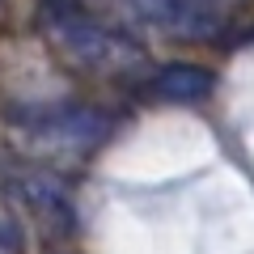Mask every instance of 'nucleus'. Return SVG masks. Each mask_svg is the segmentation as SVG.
<instances>
[{"label": "nucleus", "mask_w": 254, "mask_h": 254, "mask_svg": "<svg viewBox=\"0 0 254 254\" xmlns=\"http://www.w3.org/2000/svg\"><path fill=\"white\" fill-rule=\"evenodd\" d=\"M38 34L64 60L72 72L89 76V81H148L153 64L148 51L127 34L119 21H110L93 0H38Z\"/></svg>", "instance_id": "obj_1"}, {"label": "nucleus", "mask_w": 254, "mask_h": 254, "mask_svg": "<svg viewBox=\"0 0 254 254\" xmlns=\"http://www.w3.org/2000/svg\"><path fill=\"white\" fill-rule=\"evenodd\" d=\"M216 85V76L208 68H195V64H165V68H153L148 81L140 85V93H148L153 102H203Z\"/></svg>", "instance_id": "obj_2"}, {"label": "nucleus", "mask_w": 254, "mask_h": 254, "mask_svg": "<svg viewBox=\"0 0 254 254\" xmlns=\"http://www.w3.org/2000/svg\"><path fill=\"white\" fill-rule=\"evenodd\" d=\"M26 237H21V225L9 216V208H0V254H21Z\"/></svg>", "instance_id": "obj_3"}]
</instances>
